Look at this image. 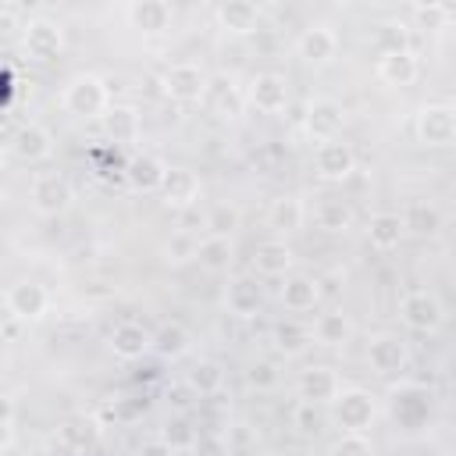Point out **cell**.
Segmentation results:
<instances>
[{
  "mask_svg": "<svg viewBox=\"0 0 456 456\" xmlns=\"http://www.w3.org/2000/svg\"><path fill=\"white\" fill-rule=\"evenodd\" d=\"M260 303H264V289H260V281L253 274H239V278L228 281L224 310L232 317H253V314H260Z\"/></svg>",
  "mask_w": 456,
  "mask_h": 456,
  "instance_id": "obj_28",
  "label": "cell"
},
{
  "mask_svg": "<svg viewBox=\"0 0 456 456\" xmlns=\"http://www.w3.org/2000/svg\"><path fill=\"white\" fill-rule=\"evenodd\" d=\"M160 438H164L175 452H192V445H196V438H200V428H192L185 417H178V420H167V424H164Z\"/></svg>",
  "mask_w": 456,
  "mask_h": 456,
  "instance_id": "obj_40",
  "label": "cell"
},
{
  "mask_svg": "<svg viewBox=\"0 0 456 456\" xmlns=\"http://www.w3.org/2000/svg\"><path fill=\"white\" fill-rule=\"evenodd\" d=\"M182 232H192L196 235V228H207V210H196V207H189V210H182V224H178Z\"/></svg>",
  "mask_w": 456,
  "mask_h": 456,
  "instance_id": "obj_48",
  "label": "cell"
},
{
  "mask_svg": "<svg viewBox=\"0 0 456 456\" xmlns=\"http://www.w3.org/2000/svg\"><path fill=\"white\" fill-rule=\"evenodd\" d=\"M192 456H232L228 452V438L221 431H200V438L192 445Z\"/></svg>",
  "mask_w": 456,
  "mask_h": 456,
  "instance_id": "obj_45",
  "label": "cell"
},
{
  "mask_svg": "<svg viewBox=\"0 0 456 456\" xmlns=\"http://www.w3.org/2000/svg\"><path fill=\"white\" fill-rule=\"evenodd\" d=\"M164 175H167V164H160V157L153 153H139L125 164V182L132 192H160Z\"/></svg>",
  "mask_w": 456,
  "mask_h": 456,
  "instance_id": "obj_29",
  "label": "cell"
},
{
  "mask_svg": "<svg viewBox=\"0 0 456 456\" xmlns=\"http://www.w3.org/2000/svg\"><path fill=\"white\" fill-rule=\"evenodd\" d=\"M224 438H228L232 456H256V431L249 424H232Z\"/></svg>",
  "mask_w": 456,
  "mask_h": 456,
  "instance_id": "obj_43",
  "label": "cell"
},
{
  "mask_svg": "<svg viewBox=\"0 0 456 456\" xmlns=\"http://www.w3.org/2000/svg\"><path fill=\"white\" fill-rule=\"evenodd\" d=\"M7 153L18 164H43L53 157V132L39 121H21L11 135H7Z\"/></svg>",
  "mask_w": 456,
  "mask_h": 456,
  "instance_id": "obj_9",
  "label": "cell"
},
{
  "mask_svg": "<svg viewBox=\"0 0 456 456\" xmlns=\"http://www.w3.org/2000/svg\"><path fill=\"white\" fill-rule=\"evenodd\" d=\"M403 224H406V235H420V239H435L442 232V210L435 203H424V200H413L403 207Z\"/></svg>",
  "mask_w": 456,
  "mask_h": 456,
  "instance_id": "obj_33",
  "label": "cell"
},
{
  "mask_svg": "<svg viewBox=\"0 0 456 456\" xmlns=\"http://www.w3.org/2000/svg\"><path fill=\"white\" fill-rule=\"evenodd\" d=\"M399 321L417 335H431V331H438L445 324V306H442V299L435 292L410 289V292L399 296Z\"/></svg>",
  "mask_w": 456,
  "mask_h": 456,
  "instance_id": "obj_5",
  "label": "cell"
},
{
  "mask_svg": "<svg viewBox=\"0 0 456 456\" xmlns=\"http://www.w3.org/2000/svg\"><path fill=\"white\" fill-rule=\"evenodd\" d=\"M196 249H200V239H196L192 232L175 228V232L164 239V246H160V260L171 264V267H182V264L196 260Z\"/></svg>",
  "mask_w": 456,
  "mask_h": 456,
  "instance_id": "obj_35",
  "label": "cell"
},
{
  "mask_svg": "<svg viewBox=\"0 0 456 456\" xmlns=\"http://www.w3.org/2000/svg\"><path fill=\"white\" fill-rule=\"evenodd\" d=\"M242 228V210L235 203H214L207 210V235H235Z\"/></svg>",
  "mask_w": 456,
  "mask_h": 456,
  "instance_id": "obj_38",
  "label": "cell"
},
{
  "mask_svg": "<svg viewBox=\"0 0 456 456\" xmlns=\"http://www.w3.org/2000/svg\"><path fill=\"white\" fill-rule=\"evenodd\" d=\"M278 299H281V306L289 314H306V310H314L324 299L321 296V278H314V274H289L281 281V289H278Z\"/></svg>",
  "mask_w": 456,
  "mask_h": 456,
  "instance_id": "obj_25",
  "label": "cell"
},
{
  "mask_svg": "<svg viewBox=\"0 0 456 456\" xmlns=\"http://www.w3.org/2000/svg\"><path fill=\"white\" fill-rule=\"evenodd\" d=\"M185 349H189V331L178 321H164L153 331V353H160L164 360H178Z\"/></svg>",
  "mask_w": 456,
  "mask_h": 456,
  "instance_id": "obj_36",
  "label": "cell"
},
{
  "mask_svg": "<svg viewBox=\"0 0 456 456\" xmlns=\"http://www.w3.org/2000/svg\"><path fill=\"white\" fill-rule=\"evenodd\" d=\"M374 75L385 82V86H395V89H406L417 82L420 75V64H417V53L406 46V50H385L378 53L374 61Z\"/></svg>",
  "mask_w": 456,
  "mask_h": 456,
  "instance_id": "obj_18",
  "label": "cell"
},
{
  "mask_svg": "<svg viewBox=\"0 0 456 456\" xmlns=\"http://www.w3.org/2000/svg\"><path fill=\"white\" fill-rule=\"evenodd\" d=\"M207 100H210V107H214L221 118L235 121V118L242 114V107H246V89H239L232 75H221V78H210Z\"/></svg>",
  "mask_w": 456,
  "mask_h": 456,
  "instance_id": "obj_31",
  "label": "cell"
},
{
  "mask_svg": "<svg viewBox=\"0 0 456 456\" xmlns=\"http://www.w3.org/2000/svg\"><path fill=\"white\" fill-rule=\"evenodd\" d=\"M61 107L75 118H103L110 110V86L93 71H75L61 89Z\"/></svg>",
  "mask_w": 456,
  "mask_h": 456,
  "instance_id": "obj_1",
  "label": "cell"
},
{
  "mask_svg": "<svg viewBox=\"0 0 456 456\" xmlns=\"http://www.w3.org/2000/svg\"><path fill=\"white\" fill-rule=\"evenodd\" d=\"M256 456H271V452H256Z\"/></svg>",
  "mask_w": 456,
  "mask_h": 456,
  "instance_id": "obj_52",
  "label": "cell"
},
{
  "mask_svg": "<svg viewBox=\"0 0 456 456\" xmlns=\"http://www.w3.org/2000/svg\"><path fill=\"white\" fill-rule=\"evenodd\" d=\"M292 428H296V435H303V438H317V435L324 431V417H321V406H317V403H306V399H299V403L292 406Z\"/></svg>",
  "mask_w": 456,
  "mask_h": 456,
  "instance_id": "obj_39",
  "label": "cell"
},
{
  "mask_svg": "<svg viewBox=\"0 0 456 456\" xmlns=\"http://www.w3.org/2000/svg\"><path fill=\"white\" fill-rule=\"evenodd\" d=\"M278 381H281V370H278V363H271V360H256V363H249V370H246V385L256 388V392H274Z\"/></svg>",
  "mask_w": 456,
  "mask_h": 456,
  "instance_id": "obj_41",
  "label": "cell"
},
{
  "mask_svg": "<svg viewBox=\"0 0 456 456\" xmlns=\"http://www.w3.org/2000/svg\"><path fill=\"white\" fill-rule=\"evenodd\" d=\"M21 324H25V321H18V317H4V342H18Z\"/></svg>",
  "mask_w": 456,
  "mask_h": 456,
  "instance_id": "obj_51",
  "label": "cell"
},
{
  "mask_svg": "<svg viewBox=\"0 0 456 456\" xmlns=\"http://www.w3.org/2000/svg\"><path fill=\"white\" fill-rule=\"evenodd\" d=\"M125 21L142 36H160L175 21V7L164 0H135L125 7Z\"/></svg>",
  "mask_w": 456,
  "mask_h": 456,
  "instance_id": "obj_19",
  "label": "cell"
},
{
  "mask_svg": "<svg viewBox=\"0 0 456 456\" xmlns=\"http://www.w3.org/2000/svg\"><path fill=\"white\" fill-rule=\"evenodd\" d=\"M413 135L424 146H452L456 142V107L449 103H424L413 118Z\"/></svg>",
  "mask_w": 456,
  "mask_h": 456,
  "instance_id": "obj_7",
  "label": "cell"
},
{
  "mask_svg": "<svg viewBox=\"0 0 456 456\" xmlns=\"http://www.w3.org/2000/svg\"><path fill=\"white\" fill-rule=\"evenodd\" d=\"M214 21L228 36H253L260 28V7L253 0H224L214 7Z\"/></svg>",
  "mask_w": 456,
  "mask_h": 456,
  "instance_id": "obj_20",
  "label": "cell"
},
{
  "mask_svg": "<svg viewBox=\"0 0 456 456\" xmlns=\"http://www.w3.org/2000/svg\"><path fill=\"white\" fill-rule=\"evenodd\" d=\"M310 342H314V335H310V328L299 324V321H281V324L274 328V346H278V353H285V356H299Z\"/></svg>",
  "mask_w": 456,
  "mask_h": 456,
  "instance_id": "obj_37",
  "label": "cell"
},
{
  "mask_svg": "<svg viewBox=\"0 0 456 456\" xmlns=\"http://www.w3.org/2000/svg\"><path fill=\"white\" fill-rule=\"evenodd\" d=\"M310 221H314V228H321V232H328V235H346V232L353 228L356 214H353V207H349L346 200H338V196H321V200L310 207Z\"/></svg>",
  "mask_w": 456,
  "mask_h": 456,
  "instance_id": "obj_27",
  "label": "cell"
},
{
  "mask_svg": "<svg viewBox=\"0 0 456 456\" xmlns=\"http://www.w3.org/2000/svg\"><path fill=\"white\" fill-rule=\"evenodd\" d=\"M378 43H381V53H385V50H406V25H395V21L381 25Z\"/></svg>",
  "mask_w": 456,
  "mask_h": 456,
  "instance_id": "obj_46",
  "label": "cell"
},
{
  "mask_svg": "<svg viewBox=\"0 0 456 456\" xmlns=\"http://www.w3.org/2000/svg\"><path fill=\"white\" fill-rule=\"evenodd\" d=\"M306 217H310L306 203H303L296 192H281V196H274V200H271V207H267V217H264V221H267V228L274 232V239H281V235L299 232Z\"/></svg>",
  "mask_w": 456,
  "mask_h": 456,
  "instance_id": "obj_21",
  "label": "cell"
},
{
  "mask_svg": "<svg viewBox=\"0 0 456 456\" xmlns=\"http://www.w3.org/2000/svg\"><path fill=\"white\" fill-rule=\"evenodd\" d=\"M100 125H103V135L118 146H132L142 135V118L132 103H110V110L100 118Z\"/></svg>",
  "mask_w": 456,
  "mask_h": 456,
  "instance_id": "obj_24",
  "label": "cell"
},
{
  "mask_svg": "<svg viewBox=\"0 0 456 456\" xmlns=\"http://www.w3.org/2000/svg\"><path fill=\"white\" fill-rule=\"evenodd\" d=\"M292 264H296V253L285 239H264L253 249V271L260 278H289Z\"/></svg>",
  "mask_w": 456,
  "mask_h": 456,
  "instance_id": "obj_23",
  "label": "cell"
},
{
  "mask_svg": "<svg viewBox=\"0 0 456 456\" xmlns=\"http://www.w3.org/2000/svg\"><path fill=\"white\" fill-rule=\"evenodd\" d=\"M28 200L32 210L43 217H61L75 203V189L61 171H36L28 182Z\"/></svg>",
  "mask_w": 456,
  "mask_h": 456,
  "instance_id": "obj_4",
  "label": "cell"
},
{
  "mask_svg": "<svg viewBox=\"0 0 456 456\" xmlns=\"http://www.w3.org/2000/svg\"><path fill=\"white\" fill-rule=\"evenodd\" d=\"M21 50L28 61H39V64H50L64 53V28L53 21V18H28L21 25Z\"/></svg>",
  "mask_w": 456,
  "mask_h": 456,
  "instance_id": "obj_6",
  "label": "cell"
},
{
  "mask_svg": "<svg viewBox=\"0 0 456 456\" xmlns=\"http://www.w3.org/2000/svg\"><path fill=\"white\" fill-rule=\"evenodd\" d=\"M374 417H378V399L360 385L342 388L335 395V403H331V420L349 435H367Z\"/></svg>",
  "mask_w": 456,
  "mask_h": 456,
  "instance_id": "obj_2",
  "label": "cell"
},
{
  "mask_svg": "<svg viewBox=\"0 0 456 456\" xmlns=\"http://www.w3.org/2000/svg\"><path fill=\"white\" fill-rule=\"evenodd\" d=\"M96 442H100V420L96 417L78 413V417L61 420V428H57V445L68 456H82V452L96 449Z\"/></svg>",
  "mask_w": 456,
  "mask_h": 456,
  "instance_id": "obj_22",
  "label": "cell"
},
{
  "mask_svg": "<svg viewBox=\"0 0 456 456\" xmlns=\"http://www.w3.org/2000/svg\"><path fill=\"white\" fill-rule=\"evenodd\" d=\"M107 349L114 353V360H125V363L142 360L153 349V331L142 328L139 321H121V324H114V331L107 338Z\"/></svg>",
  "mask_w": 456,
  "mask_h": 456,
  "instance_id": "obj_17",
  "label": "cell"
},
{
  "mask_svg": "<svg viewBox=\"0 0 456 456\" xmlns=\"http://www.w3.org/2000/svg\"><path fill=\"white\" fill-rule=\"evenodd\" d=\"M246 103L260 114H281L289 107V82L278 71H256L246 86Z\"/></svg>",
  "mask_w": 456,
  "mask_h": 456,
  "instance_id": "obj_14",
  "label": "cell"
},
{
  "mask_svg": "<svg viewBox=\"0 0 456 456\" xmlns=\"http://www.w3.org/2000/svg\"><path fill=\"white\" fill-rule=\"evenodd\" d=\"M314 171L324 182H346L356 171V150L349 142H342V139L317 142V150H314Z\"/></svg>",
  "mask_w": 456,
  "mask_h": 456,
  "instance_id": "obj_15",
  "label": "cell"
},
{
  "mask_svg": "<svg viewBox=\"0 0 456 456\" xmlns=\"http://www.w3.org/2000/svg\"><path fill=\"white\" fill-rule=\"evenodd\" d=\"M338 46H342V39H338V32L331 25H306L296 36V57L303 64H310V68L331 64L338 57Z\"/></svg>",
  "mask_w": 456,
  "mask_h": 456,
  "instance_id": "obj_12",
  "label": "cell"
},
{
  "mask_svg": "<svg viewBox=\"0 0 456 456\" xmlns=\"http://www.w3.org/2000/svg\"><path fill=\"white\" fill-rule=\"evenodd\" d=\"M328 456H374V442H370L367 435H349V431H342V435L331 442Z\"/></svg>",
  "mask_w": 456,
  "mask_h": 456,
  "instance_id": "obj_42",
  "label": "cell"
},
{
  "mask_svg": "<svg viewBox=\"0 0 456 456\" xmlns=\"http://www.w3.org/2000/svg\"><path fill=\"white\" fill-rule=\"evenodd\" d=\"M160 89H164V96L175 100V103H200V100H207V93H210V75H207V68L196 64V61H175V64L160 75Z\"/></svg>",
  "mask_w": 456,
  "mask_h": 456,
  "instance_id": "obj_3",
  "label": "cell"
},
{
  "mask_svg": "<svg viewBox=\"0 0 456 456\" xmlns=\"http://www.w3.org/2000/svg\"><path fill=\"white\" fill-rule=\"evenodd\" d=\"M338 289H346V274L342 271H331L328 278H321V296H338Z\"/></svg>",
  "mask_w": 456,
  "mask_h": 456,
  "instance_id": "obj_50",
  "label": "cell"
},
{
  "mask_svg": "<svg viewBox=\"0 0 456 456\" xmlns=\"http://www.w3.org/2000/svg\"><path fill=\"white\" fill-rule=\"evenodd\" d=\"M367 367L381 378H395L410 367V346L395 331H378L367 338Z\"/></svg>",
  "mask_w": 456,
  "mask_h": 456,
  "instance_id": "obj_10",
  "label": "cell"
},
{
  "mask_svg": "<svg viewBox=\"0 0 456 456\" xmlns=\"http://www.w3.org/2000/svg\"><path fill=\"white\" fill-rule=\"evenodd\" d=\"M413 18L420 25H428V28H435L442 18H449V7H442V4H417L413 7Z\"/></svg>",
  "mask_w": 456,
  "mask_h": 456,
  "instance_id": "obj_47",
  "label": "cell"
},
{
  "mask_svg": "<svg viewBox=\"0 0 456 456\" xmlns=\"http://www.w3.org/2000/svg\"><path fill=\"white\" fill-rule=\"evenodd\" d=\"M310 335H314V342L324 346V349H342V346L353 338V321H349V314H342V310H324V314L314 317Z\"/></svg>",
  "mask_w": 456,
  "mask_h": 456,
  "instance_id": "obj_30",
  "label": "cell"
},
{
  "mask_svg": "<svg viewBox=\"0 0 456 456\" xmlns=\"http://www.w3.org/2000/svg\"><path fill=\"white\" fill-rule=\"evenodd\" d=\"M18 442V410L14 395H4V420H0V452H11Z\"/></svg>",
  "mask_w": 456,
  "mask_h": 456,
  "instance_id": "obj_44",
  "label": "cell"
},
{
  "mask_svg": "<svg viewBox=\"0 0 456 456\" xmlns=\"http://www.w3.org/2000/svg\"><path fill=\"white\" fill-rule=\"evenodd\" d=\"M196 260H200L203 271L224 274L235 264V242L228 235H203L200 239V249H196Z\"/></svg>",
  "mask_w": 456,
  "mask_h": 456,
  "instance_id": "obj_32",
  "label": "cell"
},
{
  "mask_svg": "<svg viewBox=\"0 0 456 456\" xmlns=\"http://www.w3.org/2000/svg\"><path fill=\"white\" fill-rule=\"evenodd\" d=\"M363 232H367V242H370L378 253H392V249H399L403 239H406L403 214H395V210H378V214H370Z\"/></svg>",
  "mask_w": 456,
  "mask_h": 456,
  "instance_id": "obj_26",
  "label": "cell"
},
{
  "mask_svg": "<svg viewBox=\"0 0 456 456\" xmlns=\"http://www.w3.org/2000/svg\"><path fill=\"white\" fill-rule=\"evenodd\" d=\"M346 118L349 110L335 100V96H314L306 103V114H303V128L314 142H331V139H342V128H346Z\"/></svg>",
  "mask_w": 456,
  "mask_h": 456,
  "instance_id": "obj_8",
  "label": "cell"
},
{
  "mask_svg": "<svg viewBox=\"0 0 456 456\" xmlns=\"http://www.w3.org/2000/svg\"><path fill=\"white\" fill-rule=\"evenodd\" d=\"M4 310L7 317H18V321H39L46 310H50V292L46 285L32 281V278H21V281H11L4 289Z\"/></svg>",
  "mask_w": 456,
  "mask_h": 456,
  "instance_id": "obj_11",
  "label": "cell"
},
{
  "mask_svg": "<svg viewBox=\"0 0 456 456\" xmlns=\"http://www.w3.org/2000/svg\"><path fill=\"white\" fill-rule=\"evenodd\" d=\"M296 388H299V399L317 403V406H324V403L331 406L335 395L342 392V378H338V370L328 367V363H310V367L299 370Z\"/></svg>",
  "mask_w": 456,
  "mask_h": 456,
  "instance_id": "obj_16",
  "label": "cell"
},
{
  "mask_svg": "<svg viewBox=\"0 0 456 456\" xmlns=\"http://www.w3.org/2000/svg\"><path fill=\"white\" fill-rule=\"evenodd\" d=\"M135 456H178V452H175L164 438H150V442H142V445H139V452H135Z\"/></svg>",
  "mask_w": 456,
  "mask_h": 456,
  "instance_id": "obj_49",
  "label": "cell"
},
{
  "mask_svg": "<svg viewBox=\"0 0 456 456\" xmlns=\"http://www.w3.org/2000/svg\"><path fill=\"white\" fill-rule=\"evenodd\" d=\"M200 192H203V182H200V175L192 167H185V164L167 167L164 185H160V203L167 210H178L182 214L189 207H200Z\"/></svg>",
  "mask_w": 456,
  "mask_h": 456,
  "instance_id": "obj_13",
  "label": "cell"
},
{
  "mask_svg": "<svg viewBox=\"0 0 456 456\" xmlns=\"http://www.w3.org/2000/svg\"><path fill=\"white\" fill-rule=\"evenodd\" d=\"M185 381H189V388H192L196 395L214 399V395L224 388V367H221L217 360H196L192 370L185 374Z\"/></svg>",
  "mask_w": 456,
  "mask_h": 456,
  "instance_id": "obj_34",
  "label": "cell"
}]
</instances>
